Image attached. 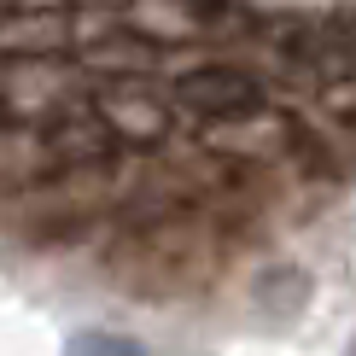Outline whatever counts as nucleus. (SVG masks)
I'll use <instances>...</instances> for the list:
<instances>
[{
  "instance_id": "nucleus-3",
  "label": "nucleus",
  "mask_w": 356,
  "mask_h": 356,
  "mask_svg": "<svg viewBox=\"0 0 356 356\" xmlns=\"http://www.w3.org/2000/svg\"><path fill=\"white\" fill-rule=\"evenodd\" d=\"M65 356H140V350H135V345H123V339H111V333H82Z\"/></svg>"
},
{
  "instance_id": "nucleus-1",
  "label": "nucleus",
  "mask_w": 356,
  "mask_h": 356,
  "mask_svg": "<svg viewBox=\"0 0 356 356\" xmlns=\"http://www.w3.org/2000/svg\"><path fill=\"white\" fill-rule=\"evenodd\" d=\"M164 82H170L181 117H193L204 129H245V123H269L275 117L269 82L257 76V65H240V58H216V53L170 58Z\"/></svg>"
},
{
  "instance_id": "nucleus-2",
  "label": "nucleus",
  "mask_w": 356,
  "mask_h": 356,
  "mask_svg": "<svg viewBox=\"0 0 356 356\" xmlns=\"http://www.w3.org/2000/svg\"><path fill=\"white\" fill-rule=\"evenodd\" d=\"M94 111L106 117V129L117 135V146H140V152H158L175 135V106L170 82L158 70H117V76L94 82Z\"/></svg>"
},
{
  "instance_id": "nucleus-4",
  "label": "nucleus",
  "mask_w": 356,
  "mask_h": 356,
  "mask_svg": "<svg viewBox=\"0 0 356 356\" xmlns=\"http://www.w3.org/2000/svg\"><path fill=\"white\" fill-rule=\"evenodd\" d=\"M350 158H356V135H350Z\"/></svg>"
}]
</instances>
